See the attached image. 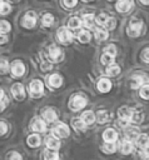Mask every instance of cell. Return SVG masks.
Here are the masks:
<instances>
[{
  "mask_svg": "<svg viewBox=\"0 0 149 160\" xmlns=\"http://www.w3.org/2000/svg\"><path fill=\"white\" fill-rule=\"evenodd\" d=\"M86 105V98L80 95H74L70 100V108L73 110H80Z\"/></svg>",
  "mask_w": 149,
  "mask_h": 160,
  "instance_id": "1",
  "label": "cell"
},
{
  "mask_svg": "<svg viewBox=\"0 0 149 160\" xmlns=\"http://www.w3.org/2000/svg\"><path fill=\"white\" fill-rule=\"evenodd\" d=\"M141 28H143L141 21H140V20H136V19H133V20L130 21V24H129L126 31H128V34H129L130 36H138V35L140 34V31H141Z\"/></svg>",
  "mask_w": 149,
  "mask_h": 160,
  "instance_id": "2",
  "label": "cell"
},
{
  "mask_svg": "<svg viewBox=\"0 0 149 160\" xmlns=\"http://www.w3.org/2000/svg\"><path fill=\"white\" fill-rule=\"evenodd\" d=\"M29 90H30V94L31 96L36 98V96H40L43 94V90H44V85L43 82L39 80V79H35L30 82V86H29Z\"/></svg>",
  "mask_w": 149,
  "mask_h": 160,
  "instance_id": "3",
  "label": "cell"
},
{
  "mask_svg": "<svg viewBox=\"0 0 149 160\" xmlns=\"http://www.w3.org/2000/svg\"><path fill=\"white\" fill-rule=\"evenodd\" d=\"M56 38L61 44H69L73 39V35L66 28H61L56 31Z\"/></svg>",
  "mask_w": 149,
  "mask_h": 160,
  "instance_id": "4",
  "label": "cell"
},
{
  "mask_svg": "<svg viewBox=\"0 0 149 160\" xmlns=\"http://www.w3.org/2000/svg\"><path fill=\"white\" fill-rule=\"evenodd\" d=\"M53 134L58 138H66L69 135V128L64 122H58L53 128Z\"/></svg>",
  "mask_w": 149,
  "mask_h": 160,
  "instance_id": "5",
  "label": "cell"
},
{
  "mask_svg": "<svg viewBox=\"0 0 149 160\" xmlns=\"http://www.w3.org/2000/svg\"><path fill=\"white\" fill-rule=\"evenodd\" d=\"M36 24V16H35V12L34 11H28L23 19V25L25 28H34V25Z\"/></svg>",
  "mask_w": 149,
  "mask_h": 160,
  "instance_id": "6",
  "label": "cell"
},
{
  "mask_svg": "<svg viewBox=\"0 0 149 160\" xmlns=\"http://www.w3.org/2000/svg\"><path fill=\"white\" fill-rule=\"evenodd\" d=\"M11 92H13V95H14L15 99L21 100L24 98V95H25V90H24L23 84H19V82L14 84L13 88H11Z\"/></svg>",
  "mask_w": 149,
  "mask_h": 160,
  "instance_id": "7",
  "label": "cell"
},
{
  "mask_svg": "<svg viewBox=\"0 0 149 160\" xmlns=\"http://www.w3.org/2000/svg\"><path fill=\"white\" fill-rule=\"evenodd\" d=\"M131 6H133V1L131 0H119L116 2V5H115V8H116V10L119 12H126V11H129L131 9Z\"/></svg>",
  "mask_w": 149,
  "mask_h": 160,
  "instance_id": "8",
  "label": "cell"
},
{
  "mask_svg": "<svg viewBox=\"0 0 149 160\" xmlns=\"http://www.w3.org/2000/svg\"><path fill=\"white\" fill-rule=\"evenodd\" d=\"M118 114H119V119H120L123 122H128V121H130V119H131L133 110L129 109V108H126V106H123V108L119 110Z\"/></svg>",
  "mask_w": 149,
  "mask_h": 160,
  "instance_id": "9",
  "label": "cell"
},
{
  "mask_svg": "<svg viewBox=\"0 0 149 160\" xmlns=\"http://www.w3.org/2000/svg\"><path fill=\"white\" fill-rule=\"evenodd\" d=\"M11 72L14 76H23V74L25 72V66L21 61H14L11 65Z\"/></svg>",
  "mask_w": 149,
  "mask_h": 160,
  "instance_id": "10",
  "label": "cell"
},
{
  "mask_svg": "<svg viewBox=\"0 0 149 160\" xmlns=\"http://www.w3.org/2000/svg\"><path fill=\"white\" fill-rule=\"evenodd\" d=\"M63 52H61V50L58 48V46H55V45H51L50 48H49V58L53 60V61H59L63 56Z\"/></svg>",
  "mask_w": 149,
  "mask_h": 160,
  "instance_id": "11",
  "label": "cell"
},
{
  "mask_svg": "<svg viewBox=\"0 0 149 160\" xmlns=\"http://www.w3.org/2000/svg\"><path fill=\"white\" fill-rule=\"evenodd\" d=\"M103 139H104L106 142H114V141L118 139V134H116V131H115L114 129L109 128V129H106V130L104 131Z\"/></svg>",
  "mask_w": 149,
  "mask_h": 160,
  "instance_id": "12",
  "label": "cell"
},
{
  "mask_svg": "<svg viewBox=\"0 0 149 160\" xmlns=\"http://www.w3.org/2000/svg\"><path fill=\"white\" fill-rule=\"evenodd\" d=\"M136 145H138V148H140V149H146L148 146H149V136L146 135V134H138V136H136Z\"/></svg>",
  "mask_w": 149,
  "mask_h": 160,
  "instance_id": "13",
  "label": "cell"
},
{
  "mask_svg": "<svg viewBox=\"0 0 149 160\" xmlns=\"http://www.w3.org/2000/svg\"><path fill=\"white\" fill-rule=\"evenodd\" d=\"M45 144H46V148H48L49 150H56V149L60 148V141H59L55 136H49V138H46Z\"/></svg>",
  "mask_w": 149,
  "mask_h": 160,
  "instance_id": "14",
  "label": "cell"
},
{
  "mask_svg": "<svg viewBox=\"0 0 149 160\" xmlns=\"http://www.w3.org/2000/svg\"><path fill=\"white\" fill-rule=\"evenodd\" d=\"M98 90L101 91V92H108L110 89H111V82L108 80V79H100L98 81Z\"/></svg>",
  "mask_w": 149,
  "mask_h": 160,
  "instance_id": "15",
  "label": "cell"
},
{
  "mask_svg": "<svg viewBox=\"0 0 149 160\" xmlns=\"http://www.w3.org/2000/svg\"><path fill=\"white\" fill-rule=\"evenodd\" d=\"M61 82H63V79H61V76L58 75V74H54V75H51L50 78H48V84H49L50 86H53V88H59V86L61 85Z\"/></svg>",
  "mask_w": 149,
  "mask_h": 160,
  "instance_id": "16",
  "label": "cell"
},
{
  "mask_svg": "<svg viewBox=\"0 0 149 160\" xmlns=\"http://www.w3.org/2000/svg\"><path fill=\"white\" fill-rule=\"evenodd\" d=\"M43 116H44V119H45L46 121H49V122H53V121H55V120L58 119V114H56L55 110H53V109H45L44 112H43Z\"/></svg>",
  "mask_w": 149,
  "mask_h": 160,
  "instance_id": "17",
  "label": "cell"
},
{
  "mask_svg": "<svg viewBox=\"0 0 149 160\" xmlns=\"http://www.w3.org/2000/svg\"><path fill=\"white\" fill-rule=\"evenodd\" d=\"M31 129H33V130H35V131L43 132V131H45V130H46V125H45V122H44L43 120H40V119H35V120L33 121Z\"/></svg>",
  "mask_w": 149,
  "mask_h": 160,
  "instance_id": "18",
  "label": "cell"
},
{
  "mask_svg": "<svg viewBox=\"0 0 149 160\" xmlns=\"http://www.w3.org/2000/svg\"><path fill=\"white\" fill-rule=\"evenodd\" d=\"M71 124H73L74 129H75V130H78V131H83V130H85V129H86V124L84 122V120H83V119L75 118V119H73Z\"/></svg>",
  "mask_w": 149,
  "mask_h": 160,
  "instance_id": "19",
  "label": "cell"
},
{
  "mask_svg": "<svg viewBox=\"0 0 149 160\" xmlns=\"http://www.w3.org/2000/svg\"><path fill=\"white\" fill-rule=\"evenodd\" d=\"M81 119L84 120V122L86 124V125H90V124H93L94 122V120H95V115H94V112L93 111H84L83 112V115H81Z\"/></svg>",
  "mask_w": 149,
  "mask_h": 160,
  "instance_id": "20",
  "label": "cell"
},
{
  "mask_svg": "<svg viewBox=\"0 0 149 160\" xmlns=\"http://www.w3.org/2000/svg\"><path fill=\"white\" fill-rule=\"evenodd\" d=\"M144 80H145V79H144V76H141V75H134V76L131 78V81H130L131 88H133V89L139 88L140 85H143Z\"/></svg>",
  "mask_w": 149,
  "mask_h": 160,
  "instance_id": "21",
  "label": "cell"
},
{
  "mask_svg": "<svg viewBox=\"0 0 149 160\" xmlns=\"http://www.w3.org/2000/svg\"><path fill=\"white\" fill-rule=\"evenodd\" d=\"M78 40H79L80 42H83V44L89 42V40H90V32L86 31V30L79 31V34H78Z\"/></svg>",
  "mask_w": 149,
  "mask_h": 160,
  "instance_id": "22",
  "label": "cell"
},
{
  "mask_svg": "<svg viewBox=\"0 0 149 160\" xmlns=\"http://www.w3.org/2000/svg\"><path fill=\"white\" fill-rule=\"evenodd\" d=\"M119 71H120V68H119L118 65H115V64H110V65L106 68V70H105V72H106L108 75H110V76L118 75Z\"/></svg>",
  "mask_w": 149,
  "mask_h": 160,
  "instance_id": "23",
  "label": "cell"
},
{
  "mask_svg": "<svg viewBox=\"0 0 149 160\" xmlns=\"http://www.w3.org/2000/svg\"><path fill=\"white\" fill-rule=\"evenodd\" d=\"M26 142H28L31 148H35V146L40 145V136H39V135H30V136L26 139Z\"/></svg>",
  "mask_w": 149,
  "mask_h": 160,
  "instance_id": "24",
  "label": "cell"
},
{
  "mask_svg": "<svg viewBox=\"0 0 149 160\" xmlns=\"http://www.w3.org/2000/svg\"><path fill=\"white\" fill-rule=\"evenodd\" d=\"M131 151H133V144H131V141L130 140L123 141V144H121V152L123 154H129Z\"/></svg>",
  "mask_w": 149,
  "mask_h": 160,
  "instance_id": "25",
  "label": "cell"
},
{
  "mask_svg": "<svg viewBox=\"0 0 149 160\" xmlns=\"http://www.w3.org/2000/svg\"><path fill=\"white\" fill-rule=\"evenodd\" d=\"M109 120V112L106 110H99L98 111V121L99 122H106Z\"/></svg>",
  "mask_w": 149,
  "mask_h": 160,
  "instance_id": "26",
  "label": "cell"
},
{
  "mask_svg": "<svg viewBox=\"0 0 149 160\" xmlns=\"http://www.w3.org/2000/svg\"><path fill=\"white\" fill-rule=\"evenodd\" d=\"M83 24H84V26H86V28H91L93 24H94V16H93L91 14L84 15V18H83Z\"/></svg>",
  "mask_w": 149,
  "mask_h": 160,
  "instance_id": "27",
  "label": "cell"
},
{
  "mask_svg": "<svg viewBox=\"0 0 149 160\" xmlns=\"http://www.w3.org/2000/svg\"><path fill=\"white\" fill-rule=\"evenodd\" d=\"M68 26L70 29H78V28L81 26V20L79 18H71L69 20V22H68Z\"/></svg>",
  "mask_w": 149,
  "mask_h": 160,
  "instance_id": "28",
  "label": "cell"
},
{
  "mask_svg": "<svg viewBox=\"0 0 149 160\" xmlns=\"http://www.w3.org/2000/svg\"><path fill=\"white\" fill-rule=\"evenodd\" d=\"M43 25L44 26H50L53 22H54V16L51 15V14H45L44 16H43Z\"/></svg>",
  "mask_w": 149,
  "mask_h": 160,
  "instance_id": "29",
  "label": "cell"
},
{
  "mask_svg": "<svg viewBox=\"0 0 149 160\" xmlns=\"http://www.w3.org/2000/svg\"><path fill=\"white\" fill-rule=\"evenodd\" d=\"M113 60H114V56L110 55V54H108V52H104L103 56H101V62H103L104 65H110V64H113Z\"/></svg>",
  "mask_w": 149,
  "mask_h": 160,
  "instance_id": "30",
  "label": "cell"
},
{
  "mask_svg": "<svg viewBox=\"0 0 149 160\" xmlns=\"http://www.w3.org/2000/svg\"><path fill=\"white\" fill-rule=\"evenodd\" d=\"M95 38L98 40H105L108 38V32L104 29H96L95 30Z\"/></svg>",
  "mask_w": 149,
  "mask_h": 160,
  "instance_id": "31",
  "label": "cell"
},
{
  "mask_svg": "<svg viewBox=\"0 0 149 160\" xmlns=\"http://www.w3.org/2000/svg\"><path fill=\"white\" fill-rule=\"evenodd\" d=\"M10 10H11V6H10L8 2L0 1V14H1V15H5V14L10 12Z\"/></svg>",
  "mask_w": 149,
  "mask_h": 160,
  "instance_id": "32",
  "label": "cell"
},
{
  "mask_svg": "<svg viewBox=\"0 0 149 160\" xmlns=\"http://www.w3.org/2000/svg\"><path fill=\"white\" fill-rule=\"evenodd\" d=\"M44 160H59V156L55 151H46L45 156H44Z\"/></svg>",
  "mask_w": 149,
  "mask_h": 160,
  "instance_id": "33",
  "label": "cell"
},
{
  "mask_svg": "<svg viewBox=\"0 0 149 160\" xmlns=\"http://www.w3.org/2000/svg\"><path fill=\"white\" fill-rule=\"evenodd\" d=\"M104 26H105L106 29H109V30H113V29L115 28V19H114V18H108V20H106V22L104 24Z\"/></svg>",
  "mask_w": 149,
  "mask_h": 160,
  "instance_id": "34",
  "label": "cell"
},
{
  "mask_svg": "<svg viewBox=\"0 0 149 160\" xmlns=\"http://www.w3.org/2000/svg\"><path fill=\"white\" fill-rule=\"evenodd\" d=\"M103 150H104L105 152H109V154H111V152H114V151H115V145H114L113 142H106V144L104 145Z\"/></svg>",
  "mask_w": 149,
  "mask_h": 160,
  "instance_id": "35",
  "label": "cell"
},
{
  "mask_svg": "<svg viewBox=\"0 0 149 160\" xmlns=\"http://www.w3.org/2000/svg\"><path fill=\"white\" fill-rule=\"evenodd\" d=\"M10 30V24L8 22V21H0V32H8Z\"/></svg>",
  "mask_w": 149,
  "mask_h": 160,
  "instance_id": "36",
  "label": "cell"
},
{
  "mask_svg": "<svg viewBox=\"0 0 149 160\" xmlns=\"http://www.w3.org/2000/svg\"><path fill=\"white\" fill-rule=\"evenodd\" d=\"M140 96L143 99H149V85H144L140 89Z\"/></svg>",
  "mask_w": 149,
  "mask_h": 160,
  "instance_id": "37",
  "label": "cell"
},
{
  "mask_svg": "<svg viewBox=\"0 0 149 160\" xmlns=\"http://www.w3.org/2000/svg\"><path fill=\"white\" fill-rule=\"evenodd\" d=\"M141 119H143L141 114H139V112H136V111H133V115H131V119H130L131 122H140Z\"/></svg>",
  "mask_w": 149,
  "mask_h": 160,
  "instance_id": "38",
  "label": "cell"
},
{
  "mask_svg": "<svg viewBox=\"0 0 149 160\" xmlns=\"http://www.w3.org/2000/svg\"><path fill=\"white\" fill-rule=\"evenodd\" d=\"M8 69H9V62L5 59H1L0 60V71L1 72H5Z\"/></svg>",
  "mask_w": 149,
  "mask_h": 160,
  "instance_id": "39",
  "label": "cell"
},
{
  "mask_svg": "<svg viewBox=\"0 0 149 160\" xmlns=\"http://www.w3.org/2000/svg\"><path fill=\"white\" fill-rule=\"evenodd\" d=\"M108 18H109V16H106V15H104V14H101V15H99V16H98V19H96V21H98V24H99V25H103V26H104V24L106 22V20H108Z\"/></svg>",
  "mask_w": 149,
  "mask_h": 160,
  "instance_id": "40",
  "label": "cell"
},
{
  "mask_svg": "<svg viewBox=\"0 0 149 160\" xmlns=\"http://www.w3.org/2000/svg\"><path fill=\"white\" fill-rule=\"evenodd\" d=\"M105 52H108V54L115 56V55H116V48H115L114 45H109V46L105 49Z\"/></svg>",
  "mask_w": 149,
  "mask_h": 160,
  "instance_id": "41",
  "label": "cell"
},
{
  "mask_svg": "<svg viewBox=\"0 0 149 160\" xmlns=\"http://www.w3.org/2000/svg\"><path fill=\"white\" fill-rule=\"evenodd\" d=\"M63 1H64V5L68 6V8H73V6H75L76 2H78V0H63Z\"/></svg>",
  "mask_w": 149,
  "mask_h": 160,
  "instance_id": "42",
  "label": "cell"
},
{
  "mask_svg": "<svg viewBox=\"0 0 149 160\" xmlns=\"http://www.w3.org/2000/svg\"><path fill=\"white\" fill-rule=\"evenodd\" d=\"M8 160H21V155L14 151V152H11V154H10V156H9V159H8Z\"/></svg>",
  "mask_w": 149,
  "mask_h": 160,
  "instance_id": "43",
  "label": "cell"
},
{
  "mask_svg": "<svg viewBox=\"0 0 149 160\" xmlns=\"http://www.w3.org/2000/svg\"><path fill=\"white\" fill-rule=\"evenodd\" d=\"M8 131V125L3 121H0V135H4Z\"/></svg>",
  "mask_w": 149,
  "mask_h": 160,
  "instance_id": "44",
  "label": "cell"
},
{
  "mask_svg": "<svg viewBox=\"0 0 149 160\" xmlns=\"http://www.w3.org/2000/svg\"><path fill=\"white\" fill-rule=\"evenodd\" d=\"M141 58H143V60H144V61L149 62V49H145V50L143 51V54H141Z\"/></svg>",
  "mask_w": 149,
  "mask_h": 160,
  "instance_id": "45",
  "label": "cell"
},
{
  "mask_svg": "<svg viewBox=\"0 0 149 160\" xmlns=\"http://www.w3.org/2000/svg\"><path fill=\"white\" fill-rule=\"evenodd\" d=\"M6 40H8L6 35H4V32H0V45L4 44V42H6Z\"/></svg>",
  "mask_w": 149,
  "mask_h": 160,
  "instance_id": "46",
  "label": "cell"
},
{
  "mask_svg": "<svg viewBox=\"0 0 149 160\" xmlns=\"http://www.w3.org/2000/svg\"><path fill=\"white\" fill-rule=\"evenodd\" d=\"M41 69H43V70L51 69V65H50V64H48V62H44V64H43V66H41Z\"/></svg>",
  "mask_w": 149,
  "mask_h": 160,
  "instance_id": "47",
  "label": "cell"
},
{
  "mask_svg": "<svg viewBox=\"0 0 149 160\" xmlns=\"http://www.w3.org/2000/svg\"><path fill=\"white\" fill-rule=\"evenodd\" d=\"M4 108H5V102H4L3 100H0V111H3Z\"/></svg>",
  "mask_w": 149,
  "mask_h": 160,
  "instance_id": "48",
  "label": "cell"
},
{
  "mask_svg": "<svg viewBox=\"0 0 149 160\" xmlns=\"http://www.w3.org/2000/svg\"><path fill=\"white\" fill-rule=\"evenodd\" d=\"M3 98H4V90H3L1 88H0V100H1Z\"/></svg>",
  "mask_w": 149,
  "mask_h": 160,
  "instance_id": "49",
  "label": "cell"
},
{
  "mask_svg": "<svg viewBox=\"0 0 149 160\" xmlns=\"http://www.w3.org/2000/svg\"><path fill=\"white\" fill-rule=\"evenodd\" d=\"M140 2L144 5H149V0H140Z\"/></svg>",
  "mask_w": 149,
  "mask_h": 160,
  "instance_id": "50",
  "label": "cell"
},
{
  "mask_svg": "<svg viewBox=\"0 0 149 160\" xmlns=\"http://www.w3.org/2000/svg\"><path fill=\"white\" fill-rule=\"evenodd\" d=\"M84 1H89V0H84Z\"/></svg>",
  "mask_w": 149,
  "mask_h": 160,
  "instance_id": "51",
  "label": "cell"
}]
</instances>
